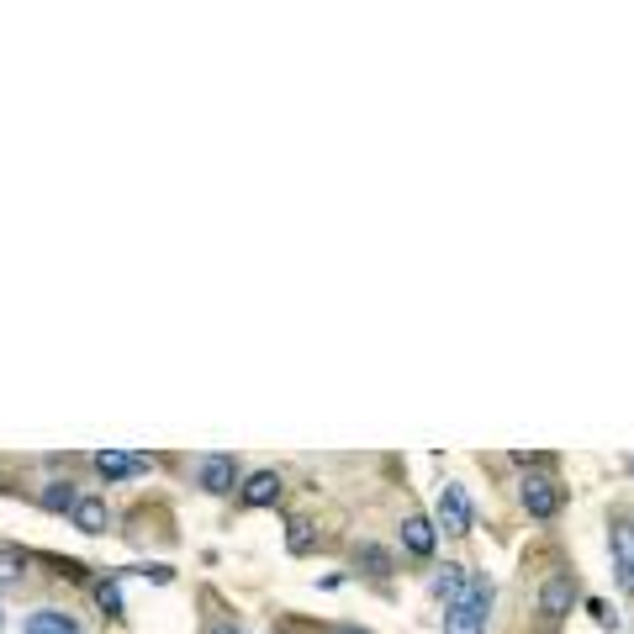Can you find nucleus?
<instances>
[{"instance_id":"obj_19","label":"nucleus","mask_w":634,"mask_h":634,"mask_svg":"<svg viewBox=\"0 0 634 634\" xmlns=\"http://www.w3.org/2000/svg\"><path fill=\"white\" fill-rule=\"evenodd\" d=\"M207 634H244V629H238V624H212Z\"/></svg>"},{"instance_id":"obj_21","label":"nucleus","mask_w":634,"mask_h":634,"mask_svg":"<svg viewBox=\"0 0 634 634\" xmlns=\"http://www.w3.org/2000/svg\"><path fill=\"white\" fill-rule=\"evenodd\" d=\"M0 624H6V613H0Z\"/></svg>"},{"instance_id":"obj_5","label":"nucleus","mask_w":634,"mask_h":634,"mask_svg":"<svg viewBox=\"0 0 634 634\" xmlns=\"http://www.w3.org/2000/svg\"><path fill=\"white\" fill-rule=\"evenodd\" d=\"M439 524L450 534H471V524H476L471 497H465V487H455V481H444V487H439Z\"/></svg>"},{"instance_id":"obj_6","label":"nucleus","mask_w":634,"mask_h":634,"mask_svg":"<svg viewBox=\"0 0 634 634\" xmlns=\"http://www.w3.org/2000/svg\"><path fill=\"white\" fill-rule=\"evenodd\" d=\"M608 545H613V571H619V587L634 592V518H613V534H608Z\"/></svg>"},{"instance_id":"obj_13","label":"nucleus","mask_w":634,"mask_h":634,"mask_svg":"<svg viewBox=\"0 0 634 634\" xmlns=\"http://www.w3.org/2000/svg\"><path fill=\"white\" fill-rule=\"evenodd\" d=\"M471 576H476V571H465V566H455V561H450V566H444V571L434 576V592L444 598V608L465 598V587H471Z\"/></svg>"},{"instance_id":"obj_9","label":"nucleus","mask_w":634,"mask_h":634,"mask_svg":"<svg viewBox=\"0 0 634 634\" xmlns=\"http://www.w3.org/2000/svg\"><path fill=\"white\" fill-rule=\"evenodd\" d=\"M37 508L43 513H74L80 508V492H74L69 476H53V481H43V492H37Z\"/></svg>"},{"instance_id":"obj_4","label":"nucleus","mask_w":634,"mask_h":634,"mask_svg":"<svg viewBox=\"0 0 634 634\" xmlns=\"http://www.w3.org/2000/svg\"><path fill=\"white\" fill-rule=\"evenodd\" d=\"M576 598H582V592H576V576L555 571V576H545V587H539V613H545L550 624H561L566 613L576 608Z\"/></svg>"},{"instance_id":"obj_10","label":"nucleus","mask_w":634,"mask_h":634,"mask_svg":"<svg viewBox=\"0 0 634 634\" xmlns=\"http://www.w3.org/2000/svg\"><path fill=\"white\" fill-rule=\"evenodd\" d=\"M69 524L80 529V534H106V524H111V508H106V497H80V508L69 513Z\"/></svg>"},{"instance_id":"obj_8","label":"nucleus","mask_w":634,"mask_h":634,"mask_svg":"<svg viewBox=\"0 0 634 634\" xmlns=\"http://www.w3.org/2000/svg\"><path fill=\"white\" fill-rule=\"evenodd\" d=\"M238 502H244V508H275V502H281V476H275V471H254V476H244V487H238Z\"/></svg>"},{"instance_id":"obj_11","label":"nucleus","mask_w":634,"mask_h":634,"mask_svg":"<svg viewBox=\"0 0 634 634\" xmlns=\"http://www.w3.org/2000/svg\"><path fill=\"white\" fill-rule=\"evenodd\" d=\"M402 545H407V555L428 561V555H434V545H439V534H434V524H428V518H407V524H402Z\"/></svg>"},{"instance_id":"obj_14","label":"nucleus","mask_w":634,"mask_h":634,"mask_svg":"<svg viewBox=\"0 0 634 634\" xmlns=\"http://www.w3.org/2000/svg\"><path fill=\"white\" fill-rule=\"evenodd\" d=\"M90 592H96V608L106 613V619H122V582H117V576H101Z\"/></svg>"},{"instance_id":"obj_16","label":"nucleus","mask_w":634,"mask_h":634,"mask_svg":"<svg viewBox=\"0 0 634 634\" xmlns=\"http://www.w3.org/2000/svg\"><path fill=\"white\" fill-rule=\"evenodd\" d=\"M22 576H27V555L6 545V550H0V582L11 587V582H22Z\"/></svg>"},{"instance_id":"obj_12","label":"nucleus","mask_w":634,"mask_h":634,"mask_svg":"<svg viewBox=\"0 0 634 634\" xmlns=\"http://www.w3.org/2000/svg\"><path fill=\"white\" fill-rule=\"evenodd\" d=\"M22 634H80V624H74V613H64V608H37Z\"/></svg>"},{"instance_id":"obj_15","label":"nucleus","mask_w":634,"mask_h":634,"mask_svg":"<svg viewBox=\"0 0 634 634\" xmlns=\"http://www.w3.org/2000/svg\"><path fill=\"white\" fill-rule=\"evenodd\" d=\"M354 566H365L370 576H386L391 571V555L381 545H360V550H354Z\"/></svg>"},{"instance_id":"obj_2","label":"nucleus","mask_w":634,"mask_h":634,"mask_svg":"<svg viewBox=\"0 0 634 634\" xmlns=\"http://www.w3.org/2000/svg\"><path fill=\"white\" fill-rule=\"evenodd\" d=\"M518 497H524V513H529V518H539V524H550V518L561 513V502H566L561 481H555V476H545V471L524 476V487H518Z\"/></svg>"},{"instance_id":"obj_18","label":"nucleus","mask_w":634,"mask_h":634,"mask_svg":"<svg viewBox=\"0 0 634 634\" xmlns=\"http://www.w3.org/2000/svg\"><path fill=\"white\" fill-rule=\"evenodd\" d=\"M587 613H592V619H598L603 629H619V613H613L603 598H587Z\"/></svg>"},{"instance_id":"obj_20","label":"nucleus","mask_w":634,"mask_h":634,"mask_svg":"<svg viewBox=\"0 0 634 634\" xmlns=\"http://www.w3.org/2000/svg\"><path fill=\"white\" fill-rule=\"evenodd\" d=\"M333 634H365V629H333Z\"/></svg>"},{"instance_id":"obj_17","label":"nucleus","mask_w":634,"mask_h":634,"mask_svg":"<svg viewBox=\"0 0 634 634\" xmlns=\"http://www.w3.org/2000/svg\"><path fill=\"white\" fill-rule=\"evenodd\" d=\"M286 550L291 555H307L312 550V524H307V518H291V524H286Z\"/></svg>"},{"instance_id":"obj_1","label":"nucleus","mask_w":634,"mask_h":634,"mask_svg":"<svg viewBox=\"0 0 634 634\" xmlns=\"http://www.w3.org/2000/svg\"><path fill=\"white\" fill-rule=\"evenodd\" d=\"M492 576H471V587H465V598L444 608V634H487V619H492Z\"/></svg>"},{"instance_id":"obj_3","label":"nucleus","mask_w":634,"mask_h":634,"mask_svg":"<svg viewBox=\"0 0 634 634\" xmlns=\"http://www.w3.org/2000/svg\"><path fill=\"white\" fill-rule=\"evenodd\" d=\"M196 487L212 492V497H228L233 487H244V476H238V460H233V455H201V460H196Z\"/></svg>"},{"instance_id":"obj_7","label":"nucleus","mask_w":634,"mask_h":634,"mask_svg":"<svg viewBox=\"0 0 634 634\" xmlns=\"http://www.w3.org/2000/svg\"><path fill=\"white\" fill-rule=\"evenodd\" d=\"M90 465H96L101 481H127V476H143L154 460H148V455H127V450H96Z\"/></svg>"}]
</instances>
